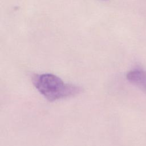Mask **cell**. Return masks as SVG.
Wrapping results in <instances>:
<instances>
[{
	"label": "cell",
	"mask_w": 146,
	"mask_h": 146,
	"mask_svg": "<svg viewBox=\"0 0 146 146\" xmlns=\"http://www.w3.org/2000/svg\"><path fill=\"white\" fill-rule=\"evenodd\" d=\"M32 82L37 90L50 102L71 97L82 91L79 86L66 83L51 74L34 75Z\"/></svg>",
	"instance_id": "1"
},
{
	"label": "cell",
	"mask_w": 146,
	"mask_h": 146,
	"mask_svg": "<svg viewBox=\"0 0 146 146\" xmlns=\"http://www.w3.org/2000/svg\"><path fill=\"white\" fill-rule=\"evenodd\" d=\"M102 1H107V0H102Z\"/></svg>",
	"instance_id": "3"
},
{
	"label": "cell",
	"mask_w": 146,
	"mask_h": 146,
	"mask_svg": "<svg viewBox=\"0 0 146 146\" xmlns=\"http://www.w3.org/2000/svg\"><path fill=\"white\" fill-rule=\"evenodd\" d=\"M127 80L146 93V71L135 69L127 74Z\"/></svg>",
	"instance_id": "2"
}]
</instances>
